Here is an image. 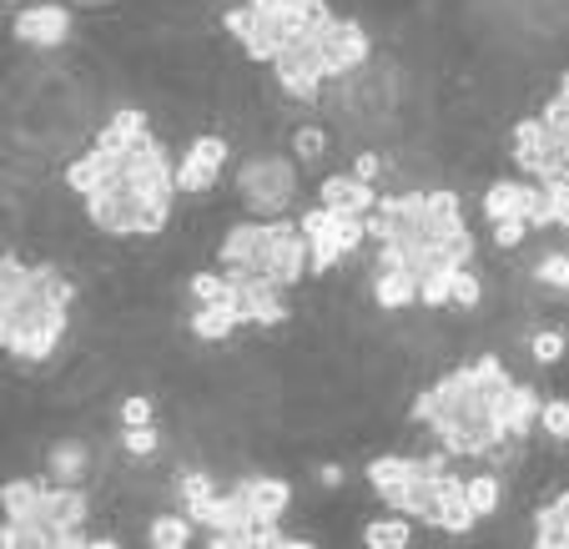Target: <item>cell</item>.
I'll use <instances>...</instances> for the list:
<instances>
[{
  "label": "cell",
  "instance_id": "obj_1",
  "mask_svg": "<svg viewBox=\"0 0 569 549\" xmlns=\"http://www.w3.org/2000/svg\"><path fill=\"white\" fill-rule=\"evenodd\" d=\"M297 232L308 238V273L328 277L348 252H358L368 242V217L332 212V207L318 202V207H308V212L297 217Z\"/></svg>",
  "mask_w": 569,
  "mask_h": 549
},
{
  "label": "cell",
  "instance_id": "obj_2",
  "mask_svg": "<svg viewBox=\"0 0 569 549\" xmlns=\"http://www.w3.org/2000/svg\"><path fill=\"white\" fill-rule=\"evenodd\" d=\"M238 197L252 217H283L297 197V162L283 152H258L238 167Z\"/></svg>",
  "mask_w": 569,
  "mask_h": 549
},
{
  "label": "cell",
  "instance_id": "obj_3",
  "mask_svg": "<svg viewBox=\"0 0 569 549\" xmlns=\"http://www.w3.org/2000/svg\"><path fill=\"white\" fill-rule=\"evenodd\" d=\"M248 11H252V31L238 41L242 56L258 61V66H273L277 51L308 25L313 0H248Z\"/></svg>",
  "mask_w": 569,
  "mask_h": 549
},
{
  "label": "cell",
  "instance_id": "obj_4",
  "mask_svg": "<svg viewBox=\"0 0 569 549\" xmlns=\"http://www.w3.org/2000/svg\"><path fill=\"white\" fill-rule=\"evenodd\" d=\"M81 202H86V222H91L96 232H107V238H162L156 222L146 217L142 197H136L121 177H111L107 187H96Z\"/></svg>",
  "mask_w": 569,
  "mask_h": 549
},
{
  "label": "cell",
  "instance_id": "obj_5",
  "mask_svg": "<svg viewBox=\"0 0 569 549\" xmlns=\"http://www.w3.org/2000/svg\"><path fill=\"white\" fill-rule=\"evenodd\" d=\"M252 273H262L267 283L283 287V293H293V287L308 277V238L297 232V222H287V217H267V248H262V257H258Z\"/></svg>",
  "mask_w": 569,
  "mask_h": 549
},
{
  "label": "cell",
  "instance_id": "obj_6",
  "mask_svg": "<svg viewBox=\"0 0 569 549\" xmlns=\"http://www.w3.org/2000/svg\"><path fill=\"white\" fill-rule=\"evenodd\" d=\"M76 31V15L72 6H61V0H36V6H21L11 21V36L31 51H61L72 41Z\"/></svg>",
  "mask_w": 569,
  "mask_h": 549
},
{
  "label": "cell",
  "instance_id": "obj_7",
  "mask_svg": "<svg viewBox=\"0 0 569 549\" xmlns=\"http://www.w3.org/2000/svg\"><path fill=\"white\" fill-rule=\"evenodd\" d=\"M227 156H232V146H227L222 132L192 136L187 156L177 162V197H207L217 187V177H222Z\"/></svg>",
  "mask_w": 569,
  "mask_h": 549
},
{
  "label": "cell",
  "instance_id": "obj_8",
  "mask_svg": "<svg viewBox=\"0 0 569 549\" xmlns=\"http://www.w3.org/2000/svg\"><path fill=\"white\" fill-rule=\"evenodd\" d=\"M368 61H373V36H368V25L353 21V15H338L332 31L322 36V76H328V81H343V76L363 72Z\"/></svg>",
  "mask_w": 569,
  "mask_h": 549
},
{
  "label": "cell",
  "instance_id": "obj_9",
  "mask_svg": "<svg viewBox=\"0 0 569 549\" xmlns=\"http://www.w3.org/2000/svg\"><path fill=\"white\" fill-rule=\"evenodd\" d=\"M238 494L248 499V509H252V519H258V525H283V514L293 509V484H287V479H277V474H248V479H238Z\"/></svg>",
  "mask_w": 569,
  "mask_h": 549
},
{
  "label": "cell",
  "instance_id": "obj_10",
  "mask_svg": "<svg viewBox=\"0 0 569 549\" xmlns=\"http://www.w3.org/2000/svg\"><path fill=\"white\" fill-rule=\"evenodd\" d=\"M318 202L332 207V212L368 217L373 212V202H379V191H373V182L353 177V172H328V177L318 182Z\"/></svg>",
  "mask_w": 569,
  "mask_h": 549
},
{
  "label": "cell",
  "instance_id": "obj_11",
  "mask_svg": "<svg viewBox=\"0 0 569 549\" xmlns=\"http://www.w3.org/2000/svg\"><path fill=\"white\" fill-rule=\"evenodd\" d=\"M434 490H439V504H434V529H444V535H469L479 519H474V509H469L463 479L453 474V469H444V474L434 479Z\"/></svg>",
  "mask_w": 569,
  "mask_h": 549
},
{
  "label": "cell",
  "instance_id": "obj_12",
  "mask_svg": "<svg viewBox=\"0 0 569 549\" xmlns=\"http://www.w3.org/2000/svg\"><path fill=\"white\" fill-rule=\"evenodd\" d=\"M262 248H267V217H248V222H232L217 242V257L222 267H258Z\"/></svg>",
  "mask_w": 569,
  "mask_h": 549
},
{
  "label": "cell",
  "instance_id": "obj_13",
  "mask_svg": "<svg viewBox=\"0 0 569 549\" xmlns=\"http://www.w3.org/2000/svg\"><path fill=\"white\" fill-rule=\"evenodd\" d=\"M539 388L534 383H519L514 378L510 383V394H504V404H499V418H504V433H510V443H519V439H529L534 433V424H539Z\"/></svg>",
  "mask_w": 569,
  "mask_h": 549
},
{
  "label": "cell",
  "instance_id": "obj_14",
  "mask_svg": "<svg viewBox=\"0 0 569 549\" xmlns=\"http://www.w3.org/2000/svg\"><path fill=\"white\" fill-rule=\"evenodd\" d=\"M238 328H242L238 293H227V298H217V303H197V312H192V333L203 338V343H222V338H232Z\"/></svg>",
  "mask_w": 569,
  "mask_h": 549
},
{
  "label": "cell",
  "instance_id": "obj_15",
  "mask_svg": "<svg viewBox=\"0 0 569 549\" xmlns=\"http://www.w3.org/2000/svg\"><path fill=\"white\" fill-rule=\"evenodd\" d=\"M414 474H424V454H379V459H368V469H363L368 490L379 494V499H389L393 490H404Z\"/></svg>",
  "mask_w": 569,
  "mask_h": 549
},
{
  "label": "cell",
  "instance_id": "obj_16",
  "mask_svg": "<svg viewBox=\"0 0 569 549\" xmlns=\"http://www.w3.org/2000/svg\"><path fill=\"white\" fill-rule=\"evenodd\" d=\"M146 132H152V117H146L142 107H121L117 117H111L107 127L96 132V142H91V146H101V152H111V156H127L131 146L142 142Z\"/></svg>",
  "mask_w": 569,
  "mask_h": 549
},
{
  "label": "cell",
  "instance_id": "obj_17",
  "mask_svg": "<svg viewBox=\"0 0 569 549\" xmlns=\"http://www.w3.org/2000/svg\"><path fill=\"white\" fill-rule=\"evenodd\" d=\"M368 293H373V303H379L383 312H398V308H414L418 303V283L404 263L373 267V287H368Z\"/></svg>",
  "mask_w": 569,
  "mask_h": 549
},
{
  "label": "cell",
  "instance_id": "obj_18",
  "mask_svg": "<svg viewBox=\"0 0 569 549\" xmlns=\"http://www.w3.org/2000/svg\"><path fill=\"white\" fill-rule=\"evenodd\" d=\"M111 177H121V156L101 152V146H91V152L76 156L72 167H66V187H72L76 197H91V191L107 187Z\"/></svg>",
  "mask_w": 569,
  "mask_h": 549
},
{
  "label": "cell",
  "instance_id": "obj_19",
  "mask_svg": "<svg viewBox=\"0 0 569 549\" xmlns=\"http://www.w3.org/2000/svg\"><path fill=\"white\" fill-rule=\"evenodd\" d=\"M529 525L539 549H569V490H559L549 504H539Z\"/></svg>",
  "mask_w": 569,
  "mask_h": 549
},
{
  "label": "cell",
  "instance_id": "obj_20",
  "mask_svg": "<svg viewBox=\"0 0 569 549\" xmlns=\"http://www.w3.org/2000/svg\"><path fill=\"white\" fill-rule=\"evenodd\" d=\"M46 474L51 484H81L91 474V449L81 439H61L46 449Z\"/></svg>",
  "mask_w": 569,
  "mask_h": 549
},
{
  "label": "cell",
  "instance_id": "obj_21",
  "mask_svg": "<svg viewBox=\"0 0 569 549\" xmlns=\"http://www.w3.org/2000/svg\"><path fill=\"white\" fill-rule=\"evenodd\" d=\"M36 499H41V479H6V484H0V509H6V519L41 525Z\"/></svg>",
  "mask_w": 569,
  "mask_h": 549
},
{
  "label": "cell",
  "instance_id": "obj_22",
  "mask_svg": "<svg viewBox=\"0 0 569 549\" xmlns=\"http://www.w3.org/2000/svg\"><path fill=\"white\" fill-rule=\"evenodd\" d=\"M192 535H197V525H192L187 514H156L152 525H146V545L152 549H182L192 545Z\"/></svg>",
  "mask_w": 569,
  "mask_h": 549
},
{
  "label": "cell",
  "instance_id": "obj_23",
  "mask_svg": "<svg viewBox=\"0 0 569 549\" xmlns=\"http://www.w3.org/2000/svg\"><path fill=\"white\" fill-rule=\"evenodd\" d=\"M408 539H414V519H404V514H393V519H368L363 525L368 549H408Z\"/></svg>",
  "mask_w": 569,
  "mask_h": 549
},
{
  "label": "cell",
  "instance_id": "obj_24",
  "mask_svg": "<svg viewBox=\"0 0 569 549\" xmlns=\"http://www.w3.org/2000/svg\"><path fill=\"white\" fill-rule=\"evenodd\" d=\"M463 494H469V509H474V519H494L499 504H504V484H499L494 474L463 479Z\"/></svg>",
  "mask_w": 569,
  "mask_h": 549
},
{
  "label": "cell",
  "instance_id": "obj_25",
  "mask_svg": "<svg viewBox=\"0 0 569 549\" xmlns=\"http://www.w3.org/2000/svg\"><path fill=\"white\" fill-rule=\"evenodd\" d=\"M156 449H162V429L156 424H121V454L127 459L146 464V459H156Z\"/></svg>",
  "mask_w": 569,
  "mask_h": 549
},
{
  "label": "cell",
  "instance_id": "obj_26",
  "mask_svg": "<svg viewBox=\"0 0 569 549\" xmlns=\"http://www.w3.org/2000/svg\"><path fill=\"white\" fill-rule=\"evenodd\" d=\"M519 191L524 182H489L484 187V217L499 222V217H519Z\"/></svg>",
  "mask_w": 569,
  "mask_h": 549
},
{
  "label": "cell",
  "instance_id": "obj_27",
  "mask_svg": "<svg viewBox=\"0 0 569 549\" xmlns=\"http://www.w3.org/2000/svg\"><path fill=\"white\" fill-rule=\"evenodd\" d=\"M565 353H569V333H565V328H539V333H529V359L539 363V369H555Z\"/></svg>",
  "mask_w": 569,
  "mask_h": 549
},
{
  "label": "cell",
  "instance_id": "obj_28",
  "mask_svg": "<svg viewBox=\"0 0 569 549\" xmlns=\"http://www.w3.org/2000/svg\"><path fill=\"white\" fill-rule=\"evenodd\" d=\"M534 283L539 287H555V293H569V252H545V257H539V263H534Z\"/></svg>",
  "mask_w": 569,
  "mask_h": 549
},
{
  "label": "cell",
  "instance_id": "obj_29",
  "mask_svg": "<svg viewBox=\"0 0 569 549\" xmlns=\"http://www.w3.org/2000/svg\"><path fill=\"white\" fill-rule=\"evenodd\" d=\"M539 433H549L555 443H569V398H545L539 404Z\"/></svg>",
  "mask_w": 569,
  "mask_h": 549
},
{
  "label": "cell",
  "instance_id": "obj_30",
  "mask_svg": "<svg viewBox=\"0 0 569 549\" xmlns=\"http://www.w3.org/2000/svg\"><path fill=\"white\" fill-rule=\"evenodd\" d=\"M479 298H484L479 273H474V267H459V273L449 277V303H453V308H479Z\"/></svg>",
  "mask_w": 569,
  "mask_h": 549
},
{
  "label": "cell",
  "instance_id": "obj_31",
  "mask_svg": "<svg viewBox=\"0 0 569 549\" xmlns=\"http://www.w3.org/2000/svg\"><path fill=\"white\" fill-rule=\"evenodd\" d=\"M293 156L297 162H322V156H328V127H297Z\"/></svg>",
  "mask_w": 569,
  "mask_h": 549
},
{
  "label": "cell",
  "instance_id": "obj_32",
  "mask_svg": "<svg viewBox=\"0 0 569 549\" xmlns=\"http://www.w3.org/2000/svg\"><path fill=\"white\" fill-rule=\"evenodd\" d=\"M187 293H192V303H217V298H227L232 287H227V273H192Z\"/></svg>",
  "mask_w": 569,
  "mask_h": 549
},
{
  "label": "cell",
  "instance_id": "obj_33",
  "mask_svg": "<svg viewBox=\"0 0 569 549\" xmlns=\"http://www.w3.org/2000/svg\"><path fill=\"white\" fill-rule=\"evenodd\" d=\"M489 228H494V248L499 252L524 248V238H529V222H524V217H499V222H489Z\"/></svg>",
  "mask_w": 569,
  "mask_h": 549
},
{
  "label": "cell",
  "instance_id": "obj_34",
  "mask_svg": "<svg viewBox=\"0 0 569 549\" xmlns=\"http://www.w3.org/2000/svg\"><path fill=\"white\" fill-rule=\"evenodd\" d=\"M117 418L121 424H156V404L146 394H131V398H121Z\"/></svg>",
  "mask_w": 569,
  "mask_h": 549
},
{
  "label": "cell",
  "instance_id": "obj_35",
  "mask_svg": "<svg viewBox=\"0 0 569 549\" xmlns=\"http://www.w3.org/2000/svg\"><path fill=\"white\" fill-rule=\"evenodd\" d=\"M545 191H549V212H555V228H569V182H565V177H549Z\"/></svg>",
  "mask_w": 569,
  "mask_h": 549
},
{
  "label": "cell",
  "instance_id": "obj_36",
  "mask_svg": "<svg viewBox=\"0 0 569 549\" xmlns=\"http://www.w3.org/2000/svg\"><path fill=\"white\" fill-rule=\"evenodd\" d=\"M353 177L379 182V177H383V156H379V152H358V156H353Z\"/></svg>",
  "mask_w": 569,
  "mask_h": 549
},
{
  "label": "cell",
  "instance_id": "obj_37",
  "mask_svg": "<svg viewBox=\"0 0 569 549\" xmlns=\"http://www.w3.org/2000/svg\"><path fill=\"white\" fill-rule=\"evenodd\" d=\"M343 479H348L343 464H318V484H322V490H343Z\"/></svg>",
  "mask_w": 569,
  "mask_h": 549
},
{
  "label": "cell",
  "instance_id": "obj_38",
  "mask_svg": "<svg viewBox=\"0 0 569 549\" xmlns=\"http://www.w3.org/2000/svg\"><path fill=\"white\" fill-rule=\"evenodd\" d=\"M559 96H569V72H565V76H559Z\"/></svg>",
  "mask_w": 569,
  "mask_h": 549
},
{
  "label": "cell",
  "instance_id": "obj_39",
  "mask_svg": "<svg viewBox=\"0 0 569 549\" xmlns=\"http://www.w3.org/2000/svg\"><path fill=\"white\" fill-rule=\"evenodd\" d=\"M76 6H107V0H76Z\"/></svg>",
  "mask_w": 569,
  "mask_h": 549
},
{
  "label": "cell",
  "instance_id": "obj_40",
  "mask_svg": "<svg viewBox=\"0 0 569 549\" xmlns=\"http://www.w3.org/2000/svg\"><path fill=\"white\" fill-rule=\"evenodd\" d=\"M15 6H25V0H6V11H15Z\"/></svg>",
  "mask_w": 569,
  "mask_h": 549
},
{
  "label": "cell",
  "instance_id": "obj_41",
  "mask_svg": "<svg viewBox=\"0 0 569 549\" xmlns=\"http://www.w3.org/2000/svg\"><path fill=\"white\" fill-rule=\"evenodd\" d=\"M0 15H6V0H0Z\"/></svg>",
  "mask_w": 569,
  "mask_h": 549
}]
</instances>
